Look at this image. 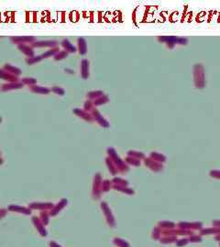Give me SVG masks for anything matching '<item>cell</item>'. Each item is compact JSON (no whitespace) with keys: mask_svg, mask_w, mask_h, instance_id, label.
Returning <instances> with one entry per match:
<instances>
[{"mask_svg":"<svg viewBox=\"0 0 220 247\" xmlns=\"http://www.w3.org/2000/svg\"><path fill=\"white\" fill-rule=\"evenodd\" d=\"M194 82L197 89H203L205 86L204 68L200 63H197L194 66Z\"/></svg>","mask_w":220,"mask_h":247,"instance_id":"6da1fadb","label":"cell"},{"mask_svg":"<svg viewBox=\"0 0 220 247\" xmlns=\"http://www.w3.org/2000/svg\"><path fill=\"white\" fill-rule=\"evenodd\" d=\"M158 41L160 42L164 43H173L174 45L179 44V45H186L188 43V40L186 38H182V37H174V36H161L158 37Z\"/></svg>","mask_w":220,"mask_h":247,"instance_id":"7a4b0ae2","label":"cell"},{"mask_svg":"<svg viewBox=\"0 0 220 247\" xmlns=\"http://www.w3.org/2000/svg\"><path fill=\"white\" fill-rule=\"evenodd\" d=\"M10 41L14 44L20 45V44H32L35 42V38L32 36H14L9 38Z\"/></svg>","mask_w":220,"mask_h":247,"instance_id":"3957f363","label":"cell"},{"mask_svg":"<svg viewBox=\"0 0 220 247\" xmlns=\"http://www.w3.org/2000/svg\"><path fill=\"white\" fill-rule=\"evenodd\" d=\"M32 48H55L58 47V41H35L31 44Z\"/></svg>","mask_w":220,"mask_h":247,"instance_id":"277c9868","label":"cell"},{"mask_svg":"<svg viewBox=\"0 0 220 247\" xmlns=\"http://www.w3.org/2000/svg\"><path fill=\"white\" fill-rule=\"evenodd\" d=\"M24 84L21 82H6L1 85V91L2 92H8V91H13V90H18L22 89Z\"/></svg>","mask_w":220,"mask_h":247,"instance_id":"5b68a950","label":"cell"},{"mask_svg":"<svg viewBox=\"0 0 220 247\" xmlns=\"http://www.w3.org/2000/svg\"><path fill=\"white\" fill-rule=\"evenodd\" d=\"M90 62L87 59H83L81 61V76L83 79H88L90 75Z\"/></svg>","mask_w":220,"mask_h":247,"instance_id":"8992f818","label":"cell"},{"mask_svg":"<svg viewBox=\"0 0 220 247\" xmlns=\"http://www.w3.org/2000/svg\"><path fill=\"white\" fill-rule=\"evenodd\" d=\"M0 79L6 81L7 82H17L20 81V78L16 75H13L3 69H0Z\"/></svg>","mask_w":220,"mask_h":247,"instance_id":"52a82bcc","label":"cell"},{"mask_svg":"<svg viewBox=\"0 0 220 247\" xmlns=\"http://www.w3.org/2000/svg\"><path fill=\"white\" fill-rule=\"evenodd\" d=\"M74 114H75L77 116H79V117H81L82 119H83V120H85V121H87V122H94V118H93V116H92V115L90 114V113H88V112H85L83 109H80V108H75V109H74Z\"/></svg>","mask_w":220,"mask_h":247,"instance_id":"ba28073f","label":"cell"},{"mask_svg":"<svg viewBox=\"0 0 220 247\" xmlns=\"http://www.w3.org/2000/svg\"><path fill=\"white\" fill-rule=\"evenodd\" d=\"M18 50H20V51L25 54L28 58H32L35 56V52L33 50V48L28 44H20L18 45Z\"/></svg>","mask_w":220,"mask_h":247,"instance_id":"9c48e42d","label":"cell"},{"mask_svg":"<svg viewBox=\"0 0 220 247\" xmlns=\"http://www.w3.org/2000/svg\"><path fill=\"white\" fill-rule=\"evenodd\" d=\"M29 90L34 93H40V94H49L51 93V89L47 88V87H44V86H40L38 84H35V85H31V86H29Z\"/></svg>","mask_w":220,"mask_h":247,"instance_id":"30bf717a","label":"cell"},{"mask_svg":"<svg viewBox=\"0 0 220 247\" xmlns=\"http://www.w3.org/2000/svg\"><path fill=\"white\" fill-rule=\"evenodd\" d=\"M2 69L5 70L6 72L11 73V74H13V75L18 76V77L20 76V74H21V72H22L20 68H18L16 66H13V65H10V64H5Z\"/></svg>","mask_w":220,"mask_h":247,"instance_id":"8fae6325","label":"cell"},{"mask_svg":"<svg viewBox=\"0 0 220 247\" xmlns=\"http://www.w3.org/2000/svg\"><path fill=\"white\" fill-rule=\"evenodd\" d=\"M61 47H62V48L64 49V50L67 51L68 53H74V52L77 51L76 47L74 46L70 41H68V40H66V39L61 41Z\"/></svg>","mask_w":220,"mask_h":247,"instance_id":"7c38bea8","label":"cell"},{"mask_svg":"<svg viewBox=\"0 0 220 247\" xmlns=\"http://www.w3.org/2000/svg\"><path fill=\"white\" fill-rule=\"evenodd\" d=\"M77 44H78V48L77 50L79 51L81 55H85L87 52V43L86 41L83 38H79L77 41Z\"/></svg>","mask_w":220,"mask_h":247,"instance_id":"4fadbf2b","label":"cell"},{"mask_svg":"<svg viewBox=\"0 0 220 247\" xmlns=\"http://www.w3.org/2000/svg\"><path fill=\"white\" fill-rule=\"evenodd\" d=\"M59 51H60V48L59 47H55V48H52L49 50L43 52L40 56H41L42 59H47V58H50V57H54Z\"/></svg>","mask_w":220,"mask_h":247,"instance_id":"5bb4252c","label":"cell"},{"mask_svg":"<svg viewBox=\"0 0 220 247\" xmlns=\"http://www.w3.org/2000/svg\"><path fill=\"white\" fill-rule=\"evenodd\" d=\"M102 95H104V92L103 91H92V92H89L87 94H86V97L88 98V100H96L97 98L101 97Z\"/></svg>","mask_w":220,"mask_h":247,"instance_id":"9a60e30c","label":"cell"},{"mask_svg":"<svg viewBox=\"0 0 220 247\" xmlns=\"http://www.w3.org/2000/svg\"><path fill=\"white\" fill-rule=\"evenodd\" d=\"M108 102H109V98H108V96L104 94V95H102V96L99 97V98L94 100V101H93V103H94L95 106H99V105H102V104H105V103H108Z\"/></svg>","mask_w":220,"mask_h":247,"instance_id":"2e32d148","label":"cell"},{"mask_svg":"<svg viewBox=\"0 0 220 247\" xmlns=\"http://www.w3.org/2000/svg\"><path fill=\"white\" fill-rule=\"evenodd\" d=\"M21 82L25 85H29V86H31V85H35L37 84V79L35 78H31V77H25V78H22L21 79Z\"/></svg>","mask_w":220,"mask_h":247,"instance_id":"e0dca14e","label":"cell"},{"mask_svg":"<svg viewBox=\"0 0 220 247\" xmlns=\"http://www.w3.org/2000/svg\"><path fill=\"white\" fill-rule=\"evenodd\" d=\"M95 108H96V106L94 105L93 101H91V100H87V101L84 103V104H83V110H84L85 112L91 113Z\"/></svg>","mask_w":220,"mask_h":247,"instance_id":"ac0fdd59","label":"cell"},{"mask_svg":"<svg viewBox=\"0 0 220 247\" xmlns=\"http://www.w3.org/2000/svg\"><path fill=\"white\" fill-rule=\"evenodd\" d=\"M40 61H42V58L41 56L39 55V56H34L32 58H27L26 59V62L28 65H33V64H36L38 62H40Z\"/></svg>","mask_w":220,"mask_h":247,"instance_id":"d6986e66","label":"cell"},{"mask_svg":"<svg viewBox=\"0 0 220 247\" xmlns=\"http://www.w3.org/2000/svg\"><path fill=\"white\" fill-rule=\"evenodd\" d=\"M67 57H68V52L67 51H65V50H60L53 58H54L55 61H61V60H63V59H65Z\"/></svg>","mask_w":220,"mask_h":247,"instance_id":"ffe728a7","label":"cell"},{"mask_svg":"<svg viewBox=\"0 0 220 247\" xmlns=\"http://www.w3.org/2000/svg\"><path fill=\"white\" fill-rule=\"evenodd\" d=\"M51 91L52 93H54L55 94H58V95H61V96H63L65 94V90L62 89V88H61L59 86H53L51 89Z\"/></svg>","mask_w":220,"mask_h":247,"instance_id":"44dd1931","label":"cell"},{"mask_svg":"<svg viewBox=\"0 0 220 247\" xmlns=\"http://www.w3.org/2000/svg\"><path fill=\"white\" fill-rule=\"evenodd\" d=\"M97 122L99 124V125H101L102 127H105V128H107V127L110 126V124L108 123V121L106 118H104L103 116H101L100 118H98L97 120Z\"/></svg>","mask_w":220,"mask_h":247,"instance_id":"7402d4cb","label":"cell"},{"mask_svg":"<svg viewBox=\"0 0 220 247\" xmlns=\"http://www.w3.org/2000/svg\"><path fill=\"white\" fill-rule=\"evenodd\" d=\"M129 155H131V156H135V157H140V158H142L143 157V155L142 154H140V153H138V152H133V151H130L129 153H128Z\"/></svg>","mask_w":220,"mask_h":247,"instance_id":"603a6c76","label":"cell"},{"mask_svg":"<svg viewBox=\"0 0 220 247\" xmlns=\"http://www.w3.org/2000/svg\"><path fill=\"white\" fill-rule=\"evenodd\" d=\"M64 72H65L66 73L74 74V70H72V69H68V68H66V69H64Z\"/></svg>","mask_w":220,"mask_h":247,"instance_id":"cb8c5ba5","label":"cell"},{"mask_svg":"<svg viewBox=\"0 0 220 247\" xmlns=\"http://www.w3.org/2000/svg\"><path fill=\"white\" fill-rule=\"evenodd\" d=\"M151 156L154 157V158H157V159H159V158H163V159H164V158H163L162 156H160V155H158V154H151Z\"/></svg>","mask_w":220,"mask_h":247,"instance_id":"d4e9b609","label":"cell"},{"mask_svg":"<svg viewBox=\"0 0 220 247\" xmlns=\"http://www.w3.org/2000/svg\"><path fill=\"white\" fill-rule=\"evenodd\" d=\"M128 161H129L130 163H133V164H136V165L139 164V162H138V161H136L134 158H128Z\"/></svg>","mask_w":220,"mask_h":247,"instance_id":"484cf974","label":"cell"},{"mask_svg":"<svg viewBox=\"0 0 220 247\" xmlns=\"http://www.w3.org/2000/svg\"><path fill=\"white\" fill-rule=\"evenodd\" d=\"M214 176H216V177H219L220 178V172H217V171H215V172H214Z\"/></svg>","mask_w":220,"mask_h":247,"instance_id":"4316f807","label":"cell"},{"mask_svg":"<svg viewBox=\"0 0 220 247\" xmlns=\"http://www.w3.org/2000/svg\"><path fill=\"white\" fill-rule=\"evenodd\" d=\"M1 122H2V118L0 117V124H1Z\"/></svg>","mask_w":220,"mask_h":247,"instance_id":"83f0119b","label":"cell"},{"mask_svg":"<svg viewBox=\"0 0 220 247\" xmlns=\"http://www.w3.org/2000/svg\"><path fill=\"white\" fill-rule=\"evenodd\" d=\"M0 38H1V37H0Z\"/></svg>","mask_w":220,"mask_h":247,"instance_id":"f1b7e54d","label":"cell"}]
</instances>
